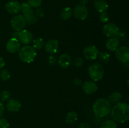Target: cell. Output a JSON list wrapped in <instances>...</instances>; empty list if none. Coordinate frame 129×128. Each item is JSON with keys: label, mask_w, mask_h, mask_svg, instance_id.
<instances>
[{"label": "cell", "mask_w": 129, "mask_h": 128, "mask_svg": "<svg viewBox=\"0 0 129 128\" xmlns=\"http://www.w3.org/2000/svg\"><path fill=\"white\" fill-rule=\"evenodd\" d=\"M59 42L55 39L49 40L44 45V48L45 51L50 55H54L57 53L59 50Z\"/></svg>", "instance_id": "cell-14"}, {"label": "cell", "mask_w": 129, "mask_h": 128, "mask_svg": "<svg viewBox=\"0 0 129 128\" xmlns=\"http://www.w3.org/2000/svg\"><path fill=\"white\" fill-rule=\"evenodd\" d=\"M120 45V40H118V38L112 37L109 38L107 40L105 43V46L108 50L110 51H115Z\"/></svg>", "instance_id": "cell-18"}, {"label": "cell", "mask_w": 129, "mask_h": 128, "mask_svg": "<svg viewBox=\"0 0 129 128\" xmlns=\"http://www.w3.org/2000/svg\"><path fill=\"white\" fill-rule=\"evenodd\" d=\"M10 77H11V74L7 69H3L0 72V79L2 81H7L10 79Z\"/></svg>", "instance_id": "cell-27"}, {"label": "cell", "mask_w": 129, "mask_h": 128, "mask_svg": "<svg viewBox=\"0 0 129 128\" xmlns=\"http://www.w3.org/2000/svg\"><path fill=\"white\" fill-rule=\"evenodd\" d=\"M10 127V123L7 119L0 117V128H8Z\"/></svg>", "instance_id": "cell-31"}, {"label": "cell", "mask_w": 129, "mask_h": 128, "mask_svg": "<svg viewBox=\"0 0 129 128\" xmlns=\"http://www.w3.org/2000/svg\"><path fill=\"white\" fill-rule=\"evenodd\" d=\"M19 58L23 62L30 63L33 62L37 56V51L32 46L27 45L21 47L18 51Z\"/></svg>", "instance_id": "cell-3"}, {"label": "cell", "mask_w": 129, "mask_h": 128, "mask_svg": "<svg viewBox=\"0 0 129 128\" xmlns=\"http://www.w3.org/2000/svg\"><path fill=\"white\" fill-rule=\"evenodd\" d=\"M115 55L118 61L126 63L129 62V47L127 46H122L118 47L115 50Z\"/></svg>", "instance_id": "cell-9"}, {"label": "cell", "mask_w": 129, "mask_h": 128, "mask_svg": "<svg viewBox=\"0 0 129 128\" xmlns=\"http://www.w3.org/2000/svg\"><path fill=\"white\" fill-rule=\"evenodd\" d=\"M21 107V104L16 99H10L6 104V108L10 112H16L19 111Z\"/></svg>", "instance_id": "cell-16"}, {"label": "cell", "mask_w": 129, "mask_h": 128, "mask_svg": "<svg viewBox=\"0 0 129 128\" xmlns=\"http://www.w3.org/2000/svg\"><path fill=\"white\" fill-rule=\"evenodd\" d=\"M128 45H129V41H128Z\"/></svg>", "instance_id": "cell-42"}, {"label": "cell", "mask_w": 129, "mask_h": 128, "mask_svg": "<svg viewBox=\"0 0 129 128\" xmlns=\"http://www.w3.org/2000/svg\"><path fill=\"white\" fill-rule=\"evenodd\" d=\"M122 98V95L119 92H113L110 94L108 100L110 102V104H117L120 102Z\"/></svg>", "instance_id": "cell-21"}, {"label": "cell", "mask_w": 129, "mask_h": 128, "mask_svg": "<svg viewBox=\"0 0 129 128\" xmlns=\"http://www.w3.org/2000/svg\"><path fill=\"white\" fill-rule=\"evenodd\" d=\"M120 29L116 24L113 23H107L102 28V32L105 36L109 38L116 37L118 35Z\"/></svg>", "instance_id": "cell-7"}, {"label": "cell", "mask_w": 129, "mask_h": 128, "mask_svg": "<svg viewBox=\"0 0 129 128\" xmlns=\"http://www.w3.org/2000/svg\"><path fill=\"white\" fill-rule=\"evenodd\" d=\"M98 58L101 62L104 64H107L110 60L111 55L108 52H107V51H102V52L100 53Z\"/></svg>", "instance_id": "cell-24"}, {"label": "cell", "mask_w": 129, "mask_h": 128, "mask_svg": "<svg viewBox=\"0 0 129 128\" xmlns=\"http://www.w3.org/2000/svg\"><path fill=\"white\" fill-rule=\"evenodd\" d=\"M6 48L8 52L10 53H16L21 48V43L18 39L11 38L6 43Z\"/></svg>", "instance_id": "cell-13"}, {"label": "cell", "mask_w": 129, "mask_h": 128, "mask_svg": "<svg viewBox=\"0 0 129 128\" xmlns=\"http://www.w3.org/2000/svg\"><path fill=\"white\" fill-rule=\"evenodd\" d=\"M94 6L96 10L100 13L106 12L108 9V4L105 0H95Z\"/></svg>", "instance_id": "cell-19"}, {"label": "cell", "mask_w": 129, "mask_h": 128, "mask_svg": "<svg viewBox=\"0 0 129 128\" xmlns=\"http://www.w3.org/2000/svg\"><path fill=\"white\" fill-rule=\"evenodd\" d=\"M5 9L9 14L15 15L21 11V4L15 0H11L6 3Z\"/></svg>", "instance_id": "cell-12"}, {"label": "cell", "mask_w": 129, "mask_h": 128, "mask_svg": "<svg viewBox=\"0 0 129 128\" xmlns=\"http://www.w3.org/2000/svg\"><path fill=\"white\" fill-rule=\"evenodd\" d=\"M100 128H118V124L113 120H106L101 124Z\"/></svg>", "instance_id": "cell-25"}, {"label": "cell", "mask_w": 129, "mask_h": 128, "mask_svg": "<svg viewBox=\"0 0 129 128\" xmlns=\"http://www.w3.org/2000/svg\"><path fill=\"white\" fill-rule=\"evenodd\" d=\"M99 18L100 20L101 21V22H102L103 23H108V20L110 19V16L108 15V13L106 12H103V13H101L100 15L99 16Z\"/></svg>", "instance_id": "cell-30"}, {"label": "cell", "mask_w": 129, "mask_h": 128, "mask_svg": "<svg viewBox=\"0 0 129 128\" xmlns=\"http://www.w3.org/2000/svg\"><path fill=\"white\" fill-rule=\"evenodd\" d=\"M88 72L90 79L94 82L100 81L104 77V68L99 63H95L88 67Z\"/></svg>", "instance_id": "cell-4"}, {"label": "cell", "mask_w": 129, "mask_h": 128, "mask_svg": "<svg viewBox=\"0 0 129 128\" xmlns=\"http://www.w3.org/2000/svg\"><path fill=\"white\" fill-rule=\"evenodd\" d=\"M11 26L14 31H20L24 30L26 26V21L22 15H16L10 21Z\"/></svg>", "instance_id": "cell-6"}, {"label": "cell", "mask_w": 129, "mask_h": 128, "mask_svg": "<svg viewBox=\"0 0 129 128\" xmlns=\"http://www.w3.org/2000/svg\"><path fill=\"white\" fill-rule=\"evenodd\" d=\"M78 128H91V127L88 123L83 122H81L79 124Z\"/></svg>", "instance_id": "cell-36"}, {"label": "cell", "mask_w": 129, "mask_h": 128, "mask_svg": "<svg viewBox=\"0 0 129 128\" xmlns=\"http://www.w3.org/2000/svg\"><path fill=\"white\" fill-rule=\"evenodd\" d=\"M79 4L83 5H86L89 3V0H79Z\"/></svg>", "instance_id": "cell-40"}, {"label": "cell", "mask_w": 129, "mask_h": 128, "mask_svg": "<svg viewBox=\"0 0 129 128\" xmlns=\"http://www.w3.org/2000/svg\"><path fill=\"white\" fill-rule=\"evenodd\" d=\"M73 15V10L70 7H65L61 10L60 13V18L63 20H68Z\"/></svg>", "instance_id": "cell-22"}, {"label": "cell", "mask_w": 129, "mask_h": 128, "mask_svg": "<svg viewBox=\"0 0 129 128\" xmlns=\"http://www.w3.org/2000/svg\"><path fill=\"white\" fill-rule=\"evenodd\" d=\"M111 116L116 122L124 123L129 120V104L119 102L115 104L111 110Z\"/></svg>", "instance_id": "cell-1"}, {"label": "cell", "mask_w": 129, "mask_h": 128, "mask_svg": "<svg viewBox=\"0 0 129 128\" xmlns=\"http://www.w3.org/2000/svg\"><path fill=\"white\" fill-rule=\"evenodd\" d=\"M126 36H127V34H126L125 31H123V30H120L117 37L118 38L120 41V40L121 41H124L126 38Z\"/></svg>", "instance_id": "cell-33"}, {"label": "cell", "mask_w": 129, "mask_h": 128, "mask_svg": "<svg viewBox=\"0 0 129 128\" xmlns=\"http://www.w3.org/2000/svg\"><path fill=\"white\" fill-rule=\"evenodd\" d=\"M73 15H74V18L78 20L83 21L86 19L88 16V10L86 5H78L74 6L73 10Z\"/></svg>", "instance_id": "cell-8"}, {"label": "cell", "mask_w": 129, "mask_h": 128, "mask_svg": "<svg viewBox=\"0 0 129 128\" xmlns=\"http://www.w3.org/2000/svg\"><path fill=\"white\" fill-rule=\"evenodd\" d=\"M44 11L42 8H37L35 11V15L37 17H42L44 16Z\"/></svg>", "instance_id": "cell-34"}, {"label": "cell", "mask_w": 129, "mask_h": 128, "mask_svg": "<svg viewBox=\"0 0 129 128\" xmlns=\"http://www.w3.org/2000/svg\"><path fill=\"white\" fill-rule=\"evenodd\" d=\"M73 84L75 86L79 87L82 85L83 84V82H82V80L79 78H75L74 79V80H73Z\"/></svg>", "instance_id": "cell-35"}, {"label": "cell", "mask_w": 129, "mask_h": 128, "mask_svg": "<svg viewBox=\"0 0 129 128\" xmlns=\"http://www.w3.org/2000/svg\"><path fill=\"white\" fill-rule=\"evenodd\" d=\"M11 98V93L7 90H3L0 93V100L1 102H7Z\"/></svg>", "instance_id": "cell-26"}, {"label": "cell", "mask_w": 129, "mask_h": 128, "mask_svg": "<svg viewBox=\"0 0 129 128\" xmlns=\"http://www.w3.org/2000/svg\"><path fill=\"white\" fill-rule=\"evenodd\" d=\"M84 59L81 57H79V56L76 57L75 58L73 59V60H72V64L74 67H81L84 64Z\"/></svg>", "instance_id": "cell-28"}, {"label": "cell", "mask_w": 129, "mask_h": 128, "mask_svg": "<svg viewBox=\"0 0 129 128\" xmlns=\"http://www.w3.org/2000/svg\"><path fill=\"white\" fill-rule=\"evenodd\" d=\"M5 65V60H4V59L1 56H0V70L2 69L4 67Z\"/></svg>", "instance_id": "cell-38"}, {"label": "cell", "mask_w": 129, "mask_h": 128, "mask_svg": "<svg viewBox=\"0 0 129 128\" xmlns=\"http://www.w3.org/2000/svg\"><path fill=\"white\" fill-rule=\"evenodd\" d=\"M27 3L32 8H37L42 5V0H27Z\"/></svg>", "instance_id": "cell-29"}, {"label": "cell", "mask_w": 129, "mask_h": 128, "mask_svg": "<svg viewBox=\"0 0 129 128\" xmlns=\"http://www.w3.org/2000/svg\"><path fill=\"white\" fill-rule=\"evenodd\" d=\"M78 120V115L75 111H70L67 114L65 117V122L68 124H74Z\"/></svg>", "instance_id": "cell-20"}, {"label": "cell", "mask_w": 129, "mask_h": 128, "mask_svg": "<svg viewBox=\"0 0 129 128\" xmlns=\"http://www.w3.org/2000/svg\"><path fill=\"white\" fill-rule=\"evenodd\" d=\"M112 110V105L108 99L99 98L93 105V110L95 115L99 117H104L109 115Z\"/></svg>", "instance_id": "cell-2"}, {"label": "cell", "mask_w": 129, "mask_h": 128, "mask_svg": "<svg viewBox=\"0 0 129 128\" xmlns=\"http://www.w3.org/2000/svg\"><path fill=\"white\" fill-rule=\"evenodd\" d=\"M58 63L62 69H68L72 64V59L68 53H63L60 55L57 60Z\"/></svg>", "instance_id": "cell-17"}, {"label": "cell", "mask_w": 129, "mask_h": 128, "mask_svg": "<svg viewBox=\"0 0 129 128\" xmlns=\"http://www.w3.org/2000/svg\"><path fill=\"white\" fill-rule=\"evenodd\" d=\"M18 34H19L18 31H15L14 32L12 33V34H11V38L18 39Z\"/></svg>", "instance_id": "cell-39"}, {"label": "cell", "mask_w": 129, "mask_h": 128, "mask_svg": "<svg viewBox=\"0 0 129 128\" xmlns=\"http://www.w3.org/2000/svg\"><path fill=\"white\" fill-rule=\"evenodd\" d=\"M100 51L95 45H88L84 48L83 54L84 58L88 60H94L98 58Z\"/></svg>", "instance_id": "cell-10"}, {"label": "cell", "mask_w": 129, "mask_h": 128, "mask_svg": "<svg viewBox=\"0 0 129 128\" xmlns=\"http://www.w3.org/2000/svg\"><path fill=\"white\" fill-rule=\"evenodd\" d=\"M21 11L26 23L28 25H34L38 21V17L34 15L33 8L28 3H22L21 4Z\"/></svg>", "instance_id": "cell-5"}, {"label": "cell", "mask_w": 129, "mask_h": 128, "mask_svg": "<svg viewBox=\"0 0 129 128\" xmlns=\"http://www.w3.org/2000/svg\"><path fill=\"white\" fill-rule=\"evenodd\" d=\"M48 62L50 65H55L57 62V58L54 55H50L48 58Z\"/></svg>", "instance_id": "cell-32"}, {"label": "cell", "mask_w": 129, "mask_h": 128, "mask_svg": "<svg viewBox=\"0 0 129 128\" xmlns=\"http://www.w3.org/2000/svg\"><path fill=\"white\" fill-rule=\"evenodd\" d=\"M18 40L21 43L23 44L24 45H27L32 42L33 40H34V36L29 30L24 29V30L19 31Z\"/></svg>", "instance_id": "cell-11"}, {"label": "cell", "mask_w": 129, "mask_h": 128, "mask_svg": "<svg viewBox=\"0 0 129 128\" xmlns=\"http://www.w3.org/2000/svg\"><path fill=\"white\" fill-rule=\"evenodd\" d=\"M82 89L84 93L88 95H91L97 91L98 85L93 80H87L82 84Z\"/></svg>", "instance_id": "cell-15"}, {"label": "cell", "mask_w": 129, "mask_h": 128, "mask_svg": "<svg viewBox=\"0 0 129 128\" xmlns=\"http://www.w3.org/2000/svg\"><path fill=\"white\" fill-rule=\"evenodd\" d=\"M44 45H45L44 40L42 38H37L34 39L32 41V47L36 51L42 50L44 46Z\"/></svg>", "instance_id": "cell-23"}, {"label": "cell", "mask_w": 129, "mask_h": 128, "mask_svg": "<svg viewBox=\"0 0 129 128\" xmlns=\"http://www.w3.org/2000/svg\"><path fill=\"white\" fill-rule=\"evenodd\" d=\"M127 85L129 86V79H128V80H127Z\"/></svg>", "instance_id": "cell-41"}, {"label": "cell", "mask_w": 129, "mask_h": 128, "mask_svg": "<svg viewBox=\"0 0 129 128\" xmlns=\"http://www.w3.org/2000/svg\"><path fill=\"white\" fill-rule=\"evenodd\" d=\"M4 112H5V106L2 102L0 100V117L3 115Z\"/></svg>", "instance_id": "cell-37"}]
</instances>
